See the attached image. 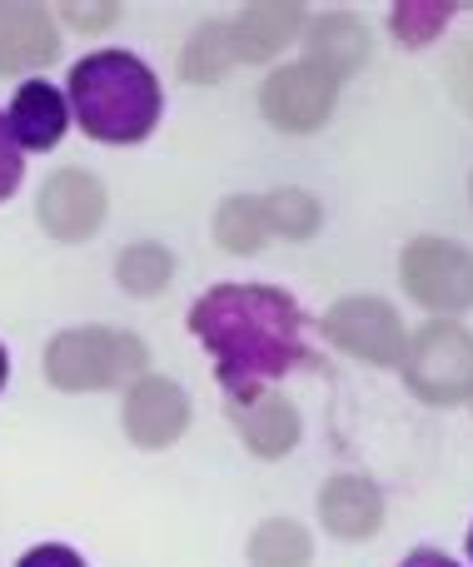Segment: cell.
Returning <instances> with one entry per match:
<instances>
[{
    "label": "cell",
    "mask_w": 473,
    "mask_h": 567,
    "mask_svg": "<svg viewBox=\"0 0 473 567\" xmlns=\"http://www.w3.org/2000/svg\"><path fill=\"white\" fill-rule=\"evenodd\" d=\"M305 329V309L275 284H215L189 303V333L209 349L229 403L255 399L289 369L315 363Z\"/></svg>",
    "instance_id": "obj_1"
},
{
    "label": "cell",
    "mask_w": 473,
    "mask_h": 567,
    "mask_svg": "<svg viewBox=\"0 0 473 567\" xmlns=\"http://www.w3.org/2000/svg\"><path fill=\"white\" fill-rule=\"evenodd\" d=\"M65 105L90 140L100 145H140L160 125L165 90L155 70L130 50H95L75 60L65 80Z\"/></svg>",
    "instance_id": "obj_2"
},
{
    "label": "cell",
    "mask_w": 473,
    "mask_h": 567,
    "mask_svg": "<svg viewBox=\"0 0 473 567\" xmlns=\"http://www.w3.org/2000/svg\"><path fill=\"white\" fill-rule=\"evenodd\" d=\"M145 369L150 349L130 329L85 323V329H65L45 343V379L60 393H100L120 389V383H140Z\"/></svg>",
    "instance_id": "obj_3"
},
{
    "label": "cell",
    "mask_w": 473,
    "mask_h": 567,
    "mask_svg": "<svg viewBox=\"0 0 473 567\" xmlns=\"http://www.w3.org/2000/svg\"><path fill=\"white\" fill-rule=\"evenodd\" d=\"M404 383L434 409L473 399V333L454 319H429L414 329L404 349Z\"/></svg>",
    "instance_id": "obj_4"
},
{
    "label": "cell",
    "mask_w": 473,
    "mask_h": 567,
    "mask_svg": "<svg viewBox=\"0 0 473 567\" xmlns=\"http://www.w3.org/2000/svg\"><path fill=\"white\" fill-rule=\"evenodd\" d=\"M399 279H404L409 299L424 303L439 319L473 309V255L454 239L419 235L399 259Z\"/></svg>",
    "instance_id": "obj_5"
},
{
    "label": "cell",
    "mask_w": 473,
    "mask_h": 567,
    "mask_svg": "<svg viewBox=\"0 0 473 567\" xmlns=\"http://www.w3.org/2000/svg\"><path fill=\"white\" fill-rule=\"evenodd\" d=\"M325 339L335 343V349H345L349 359L379 363V369H394V363H404V349H409L404 319L394 313V303L374 299V293L339 299L335 309L325 313Z\"/></svg>",
    "instance_id": "obj_6"
},
{
    "label": "cell",
    "mask_w": 473,
    "mask_h": 567,
    "mask_svg": "<svg viewBox=\"0 0 473 567\" xmlns=\"http://www.w3.org/2000/svg\"><path fill=\"white\" fill-rule=\"evenodd\" d=\"M339 105V80L329 70L309 65V60H295V65L275 70V75L259 85V110L275 130L285 135H309L319 130Z\"/></svg>",
    "instance_id": "obj_7"
},
{
    "label": "cell",
    "mask_w": 473,
    "mask_h": 567,
    "mask_svg": "<svg viewBox=\"0 0 473 567\" xmlns=\"http://www.w3.org/2000/svg\"><path fill=\"white\" fill-rule=\"evenodd\" d=\"M105 185H100L90 169L70 165V169H55V175L40 185L35 195V219L50 239L60 245H85L100 225H105Z\"/></svg>",
    "instance_id": "obj_8"
},
{
    "label": "cell",
    "mask_w": 473,
    "mask_h": 567,
    "mask_svg": "<svg viewBox=\"0 0 473 567\" xmlns=\"http://www.w3.org/2000/svg\"><path fill=\"white\" fill-rule=\"evenodd\" d=\"M120 423H125V439L135 443V449H169V443H179L189 429V393L179 389L175 379L145 373L140 383H130Z\"/></svg>",
    "instance_id": "obj_9"
},
{
    "label": "cell",
    "mask_w": 473,
    "mask_h": 567,
    "mask_svg": "<svg viewBox=\"0 0 473 567\" xmlns=\"http://www.w3.org/2000/svg\"><path fill=\"white\" fill-rule=\"evenodd\" d=\"M319 523L339 543H369L384 528V493L364 473H335L319 488Z\"/></svg>",
    "instance_id": "obj_10"
},
{
    "label": "cell",
    "mask_w": 473,
    "mask_h": 567,
    "mask_svg": "<svg viewBox=\"0 0 473 567\" xmlns=\"http://www.w3.org/2000/svg\"><path fill=\"white\" fill-rule=\"evenodd\" d=\"M229 423L239 429L245 449L265 463L289 458V453L299 449V439H305L299 409L285 399V393H269V389L255 393V399H245V403H229Z\"/></svg>",
    "instance_id": "obj_11"
},
{
    "label": "cell",
    "mask_w": 473,
    "mask_h": 567,
    "mask_svg": "<svg viewBox=\"0 0 473 567\" xmlns=\"http://www.w3.org/2000/svg\"><path fill=\"white\" fill-rule=\"evenodd\" d=\"M60 55V25L45 6H0V75H35Z\"/></svg>",
    "instance_id": "obj_12"
},
{
    "label": "cell",
    "mask_w": 473,
    "mask_h": 567,
    "mask_svg": "<svg viewBox=\"0 0 473 567\" xmlns=\"http://www.w3.org/2000/svg\"><path fill=\"white\" fill-rule=\"evenodd\" d=\"M6 125H10V140L20 145V155H25V150H35V155L55 150L70 125L65 90H55L50 80H25V85L16 90V100H10Z\"/></svg>",
    "instance_id": "obj_13"
},
{
    "label": "cell",
    "mask_w": 473,
    "mask_h": 567,
    "mask_svg": "<svg viewBox=\"0 0 473 567\" xmlns=\"http://www.w3.org/2000/svg\"><path fill=\"white\" fill-rule=\"evenodd\" d=\"M305 50H309L305 55L309 65H319L335 80H345L369 60V30H364V20L349 16V10H329V16H319L305 25Z\"/></svg>",
    "instance_id": "obj_14"
},
{
    "label": "cell",
    "mask_w": 473,
    "mask_h": 567,
    "mask_svg": "<svg viewBox=\"0 0 473 567\" xmlns=\"http://www.w3.org/2000/svg\"><path fill=\"white\" fill-rule=\"evenodd\" d=\"M229 30H235V55L245 65H265L305 30V6H245Z\"/></svg>",
    "instance_id": "obj_15"
},
{
    "label": "cell",
    "mask_w": 473,
    "mask_h": 567,
    "mask_svg": "<svg viewBox=\"0 0 473 567\" xmlns=\"http://www.w3.org/2000/svg\"><path fill=\"white\" fill-rule=\"evenodd\" d=\"M235 65H239V55H235V30H229V20H205V25L189 35L185 55H179V75H185L189 85H215V80H225Z\"/></svg>",
    "instance_id": "obj_16"
},
{
    "label": "cell",
    "mask_w": 473,
    "mask_h": 567,
    "mask_svg": "<svg viewBox=\"0 0 473 567\" xmlns=\"http://www.w3.org/2000/svg\"><path fill=\"white\" fill-rule=\"evenodd\" d=\"M215 245L225 255H259L269 245V219L259 195H229L215 209Z\"/></svg>",
    "instance_id": "obj_17"
},
{
    "label": "cell",
    "mask_w": 473,
    "mask_h": 567,
    "mask_svg": "<svg viewBox=\"0 0 473 567\" xmlns=\"http://www.w3.org/2000/svg\"><path fill=\"white\" fill-rule=\"evenodd\" d=\"M245 558L249 567H309L315 543H309V528H299L295 518H269L249 533Z\"/></svg>",
    "instance_id": "obj_18"
},
{
    "label": "cell",
    "mask_w": 473,
    "mask_h": 567,
    "mask_svg": "<svg viewBox=\"0 0 473 567\" xmlns=\"http://www.w3.org/2000/svg\"><path fill=\"white\" fill-rule=\"evenodd\" d=\"M115 279H120V289H125V293L150 299V293H160L169 279H175V255H169L165 245H155V239L130 245L125 255L115 259Z\"/></svg>",
    "instance_id": "obj_19"
},
{
    "label": "cell",
    "mask_w": 473,
    "mask_h": 567,
    "mask_svg": "<svg viewBox=\"0 0 473 567\" xmlns=\"http://www.w3.org/2000/svg\"><path fill=\"white\" fill-rule=\"evenodd\" d=\"M454 10H459L454 0H399V6L389 10V30H394L409 50H424L449 30Z\"/></svg>",
    "instance_id": "obj_20"
},
{
    "label": "cell",
    "mask_w": 473,
    "mask_h": 567,
    "mask_svg": "<svg viewBox=\"0 0 473 567\" xmlns=\"http://www.w3.org/2000/svg\"><path fill=\"white\" fill-rule=\"evenodd\" d=\"M259 205H265L269 235L285 239H309L319 229V219H325V209H319V199L309 189H269V195H259Z\"/></svg>",
    "instance_id": "obj_21"
},
{
    "label": "cell",
    "mask_w": 473,
    "mask_h": 567,
    "mask_svg": "<svg viewBox=\"0 0 473 567\" xmlns=\"http://www.w3.org/2000/svg\"><path fill=\"white\" fill-rule=\"evenodd\" d=\"M120 10H125V6L105 0V6H55V16L65 20L70 30H80V35H95V30H110V25H115Z\"/></svg>",
    "instance_id": "obj_22"
},
{
    "label": "cell",
    "mask_w": 473,
    "mask_h": 567,
    "mask_svg": "<svg viewBox=\"0 0 473 567\" xmlns=\"http://www.w3.org/2000/svg\"><path fill=\"white\" fill-rule=\"evenodd\" d=\"M20 179H25V155H20V145L10 140V125H6V115H0V205L20 189Z\"/></svg>",
    "instance_id": "obj_23"
},
{
    "label": "cell",
    "mask_w": 473,
    "mask_h": 567,
    "mask_svg": "<svg viewBox=\"0 0 473 567\" xmlns=\"http://www.w3.org/2000/svg\"><path fill=\"white\" fill-rule=\"evenodd\" d=\"M16 567H85V558H80L75 548H65V543H40V548H30Z\"/></svg>",
    "instance_id": "obj_24"
},
{
    "label": "cell",
    "mask_w": 473,
    "mask_h": 567,
    "mask_svg": "<svg viewBox=\"0 0 473 567\" xmlns=\"http://www.w3.org/2000/svg\"><path fill=\"white\" fill-rule=\"evenodd\" d=\"M449 85H454L459 105L473 110V45H464V50L454 55V65H449Z\"/></svg>",
    "instance_id": "obj_25"
},
{
    "label": "cell",
    "mask_w": 473,
    "mask_h": 567,
    "mask_svg": "<svg viewBox=\"0 0 473 567\" xmlns=\"http://www.w3.org/2000/svg\"><path fill=\"white\" fill-rule=\"evenodd\" d=\"M404 567H459L454 558H444V553H434V548H419V553H409Z\"/></svg>",
    "instance_id": "obj_26"
},
{
    "label": "cell",
    "mask_w": 473,
    "mask_h": 567,
    "mask_svg": "<svg viewBox=\"0 0 473 567\" xmlns=\"http://www.w3.org/2000/svg\"><path fill=\"white\" fill-rule=\"evenodd\" d=\"M6 379H10V359H6V343H0V389H6Z\"/></svg>",
    "instance_id": "obj_27"
},
{
    "label": "cell",
    "mask_w": 473,
    "mask_h": 567,
    "mask_svg": "<svg viewBox=\"0 0 473 567\" xmlns=\"http://www.w3.org/2000/svg\"><path fill=\"white\" fill-rule=\"evenodd\" d=\"M469 558H473V528H469Z\"/></svg>",
    "instance_id": "obj_28"
}]
</instances>
